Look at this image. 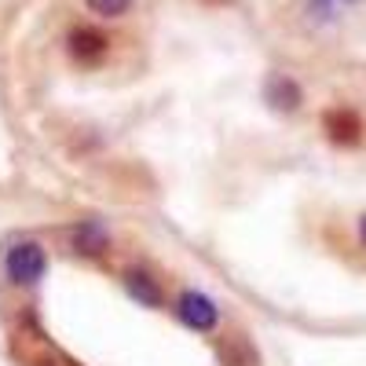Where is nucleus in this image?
<instances>
[{
  "instance_id": "obj_1",
  "label": "nucleus",
  "mask_w": 366,
  "mask_h": 366,
  "mask_svg": "<svg viewBox=\"0 0 366 366\" xmlns=\"http://www.w3.org/2000/svg\"><path fill=\"white\" fill-rule=\"evenodd\" d=\"M0 274L11 290H37L48 274V249L41 238H15L0 253Z\"/></svg>"
},
{
  "instance_id": "obj_2",
  "label": "nucleus",
  "mask_w": 366,
  "mask_h": 366,
  "mask_svg": "<svg viewBox=\"0 0 366 366\" xmlns=\"http://www.w3.org/2000/svg\"><path fill=\"white\" fill-rule=\"evenodd\" d=\"M172 319L191 333H212L220 326V304L202 290H179L172 297Z\"/></svg>"
},
{
  "instance_id": "obj_3",
  "label": "nucleus",
  "mask_w": 366,
  "mask_h": 366,
  "mask_svg": "<svg viewBox=\"0 0 366 366\" xmlns=\"http://www.w3.org/2000/svg\"><path fill=\"white\" fill-rule=\"evenodd\" d=\"M110 51V37L96 26H70L66 34V55L81 66H96L99 59Z\"/></svg>"
},
{
  "instance_id": "obj_4",
  "label": "nucleus",
  "mask_w": 366,
  "mask_h": 366,
  "mask_svg": "<svg viewBox=\"0 0 366 366\" xmlns=\"http://www.w3.org/2000/svg\"><path fill=\"white\" fill-rule=\"evenodd\" d=\"M110 246H114V238H110V227L103 224V220H77L74 227H70V249L77 253V257H107L110 253Z\"/></svg>"
},
{
  "instance_id": "obj_5",
  "label": "nucleus",
  "mask_w": 366,
  "mask_h": 366,
  "mask_svg": "<svg viewBox=\"0 0 366 366\" xmlns=\"http://www.w3.org/2000/svg\"><path fill=\"white\" fill-rule=\"evenodd\" d=\"M264 103L279 114H297L304 107V88L290 74H267L264 81Z\"/></svg>"
},
{
  "instance_id": "obj_6",
  "label": "nucleus",
  "mask_w": 366,
  "mask_h": 366,
  "mask_svg": "<svg viewBox=\"0 0 366 366\" xmlns=\"http://www.w3.org/2000/svg\"><path fill=\"white\" fill-rule=\"evenodd\" d=\"M322 132L337 147H355L362 139V117L348 107H333V110L322 114Z\"/></svg>"
},
{
  "instance_id": "obj_7",
  "label": "nucleus",
  "mask_w": 366,
  "mask_h": 366,
  "mask_svg": "<svg viewBox=\"0 0 366 366\" xmlns=\"http://www.w3.org/2000/svg\"><path fill=\"white\" fill-rule=\"evenodd\" d=\"M121 286H125V293L139 304V308H165L162 282H158L147 267H125V274H121Z\"/></svg>"
},
{
  "instance_id": "obj_8",
  "label": "nucleus",
  "mask_w": 366,
  "mask_h": 366,
  "mask_svg": "<svg viewBox=\"0 0 366 366\" xmlns=\"http://www.w3.org/2000/svg\"><path fill=\"white\" fill-rule=\"evenodd\" d=\"M136 0H84V8L96 15V19H121L132 11Z\"/></svg>"
},
{
  "instance_id": "obj_9",
  "label": "nucleus",
  "mask_w": 366,
  "mask_h": 366,
  "mask_svg": "<svg viewBox=\"0 0 366 366\" xmlns=\"http://www.w3.org/2000/svg\"><path fill=\"white\" fill-rule=\"evenodd\" d=\"M359 242H362V249H366V212L359 217Z\"/></svg>"
},
{
  "instance_id": "obj_10",
  "label": "nucleus",
  "mask_w": 366,
  "mask_h": 366,
  "mask_svg": "<svg viewBox=\"0 0 366 366\" xmlns=\"http://www.w3.org/2000/svg\"><path fill=\"white\" fill-rule=\"evenodd\" d=\"M337 4H348V0H337Z\"/></svg>"
}]
</instances>
